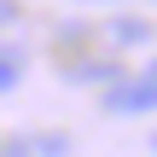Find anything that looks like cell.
Listing matches in <instances>:
<instances>
[{"instance_id":"6da1fadb","label":"cell","mask_w":157,"mask_h":157,"mask_svg":"<svg viewBox=\"0 0 157 157\" xmlns=\"http://www.w3.org/2000/svg\"><path fill=\"white\" fill-rule=\"evenodd\" d=\"M105 111H111V117H140V111H157V82H151V76H140V82L111 87V93H105Z\"/></svg>"},{"instance_id":"7a4b0ae2","label":"cell","mask_w":157,"mask_h":157,"mask_svg":"<svg viewBox=\"0 0 157 157\" xmlns=\"http://www.w3.org/2000/svg\"><path fill=\"white\" fill-rule=\"evenodd\" d=\"M64 151H70L64 134H23V140H12L0 157H64Z\"/></svg>"},{"instance_id":"3957f363","label":"cell","mask_w":157,"mask_h":157,"mask_svg":"<svg viewBox=\"0 0 157 157\" xmlns=\"http://www.w3.org/2000/svg\"><path fill=\"white\" fill-rule=\"evenodd\" d=\"M17 76H23V58H17V52H0V93L17 87Z\"/></svg>"}]
</instances>
